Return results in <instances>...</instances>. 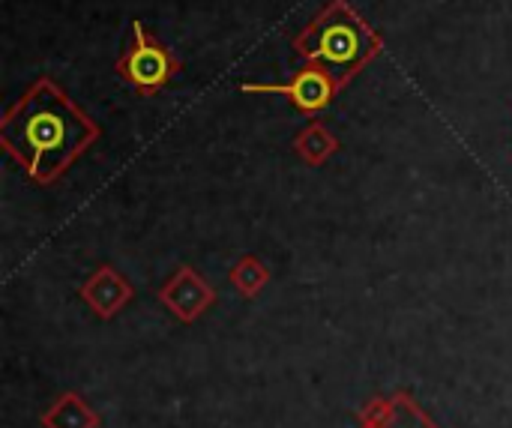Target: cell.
I'll return each instance as SVG.
<instances>
[{
	"label": "cell",
	"mask_w": 512,
	"mask_h": 428,
	"mask_svg": "<svg viewBox=\"0 0 512 428\" xmlns=\"http://www.w3.org/2000/svg\"><path fill=\"white\" fill-rule=\"evenodd\" d=\"M99 135V123L51 75L30 81L0 117V147L45 186L60 180Z\"/></svg>",
	"instance_id": "1"
},
{
	"label": "cell",
	"mask_w": 512,
	"mask_h": 428,
	"mask_svg": "<svg viewBox=\"0 0 512 428\" xmlns=\"http://www.w3.org/2000/svg\"><path fill=\"white\" fill-rule=\"evenodd\" d=\"M294 153L309 162V165H324L330 156L339 153V138L330 132L327 123L321 120H312L306 123L297 135H294Z\"/></svg>",
	"instance_id": "7"
},
{
	"label": "cell",
	"mask_w": 512,
	"mask_h": 428,
	"mask_svg": "<svg viewBox=\"0 0 512 428\" xmlns=\"http://www.w3.org/2000/svg\"><path fill=\"white\" fill-rule=\"evenodd\" d=\"M231 285L237 288V294H243V297H255L264 285H267V279H270V273H267V267L258 261V258H252V255H246V258H240L237 264H234V270H231Z\"/></svg>",
	"instance_id": "8"
},
{
	"label": "cell",
	"mask_w": 512,
	"mask_h": 428,
	"mask_svg": "<svg viewBox=\"0 0 512 428\" xmlns=\"http://www.w3.org/2000/svg\"><path fill=\"white\" fill-rule=\"evenodd\" d=\"M81 297L90 303V309H96V315L102 318H111L114 312H120L129 300H132V288L129 282L114 273L111 267H99L90 282L81 288Z\"/></svg>",
	"instance_id": "6"
},
{
	"label": "cell",
	"mask_w": 512,
	"mask_h": 428,
	"mask_svg": "<svg viewBox=\"0 0 512 428\" xmlns=\"http://www.w3.org/2000/svg\"><path fill=\"white\" fill-rule=\"evenodd\" d=\"M183 69V60L168 48L141 18L132 21V42L117 57L114 72L138 93V96H156L168 81Z\"/></svg>",
	"instance_id": "3"
},
{
	"label": "cell",
	"mask_w": 512,
	"mask_h": 428,
	"mask_svg": "<svg viewBox=\"0 0 512 428\" xmlns=\"http://www.w3.org/2000/svg\"><path fill=\"white\" fill-rule=\"evenodd\" d=\"M159 300L183 321L198 318L210 303H213V288L189 267L177 270L174 279L159 291Z\"/></svg>",
	"instance_id": "5"
},
{
	"label": "cell",
	"mask_w": 512,
	"mask_h": 428,
	"mask_svg": "<svg viewBox=\"0 0 512 428\" xmlns=\"http://www.w3.org/2000/svg\"><path fill=\"white\" fill-rule=\"evenodd\" d=\"M339 84L318 66L303 63V69H297L294 75H288V81L282 84H240V93H273V96H285L297 111H303L306 117H318L336 96H339Z\"/></svg>",
	"instance_id": "4"
},
{
	"label": "cell",
	"mask_w": 512,
	"mask_h": 428,
	"mask_svg": "<svg viewBox=\"0 0 512 428\" xmlns=\"http://www.w3.org/2000/svg\"><path fill=\"white\" fill-rule=\"evenodd\" d=\"M291 48L303 63L324 69L339 87H348L384 51V36L351 0H327L312 21L294 33Z\"/></svg>",
	"instance_id": "2"
}]
</instances>
